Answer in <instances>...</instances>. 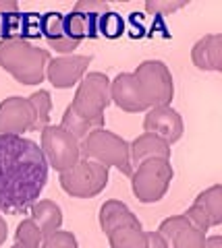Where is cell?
<instances>
[{
    "label": "cell",
    "mask_w": 222,
    "mask_h": 248,
    "mask_svg": "<svg viewBox=\"0 0 222 248\" xmlns=\"http://www.w3.org/2000/svg\"><path fill=\"white\" fill-rule=\"evenodd\" d=\"M35 114L27 97H6L0 104V137H23V133L34 130Z\"/></svg>",
    "instance_id": "10"
},
{
    "label": "cell",
    "mask_w": 222,
    "mask_h": 248,
    "mask_svg": "<svg viewBox=\"0 0 222 248\" xmlns=\"http://www.w3.org/2000/svg\"><path fill=\"white\" fill-rule=\"evenodd\" d=\"M129 151H131V166L133 168L139 166L145 159H154V157L171 159V153H172L171 145L150 133H143L137 137L133 143H129Z\"/></svg>",
    "instance_id": "17"
},
{
    "label": "cell",
    "mask_w": 222,
    "mask_h": 248,
    "mask_svg": "<svg viewBox=\"0 0 222 248\" xmlns=\"http://www.w3.org/2000/svg\"><path fill=\"white\" fill-rule=\"evenodd\" d=\"M127 31V25L119 13L108 11L100 17V25H98V35L108 37V40H119V37Z\"/></svg>",
    "instance_id": "21"
},
{
    "label": "cell",
    "mask_w": 222,
    "mask_h": 248,
    "mask_svg": "<svg viewBox=\"0 0 222 248\" xmlns=\"http://www.w3.org/2000/svg\"><path fill=\"white\" fill-rule=\"evenodd\" d=\"M191 60L200 71H222V35L210 33L197 40L191 50Z\"/></svg>",
    "instance_id": "16"
},
{
    "label": "cell",
    "mask_w": 222,
    "mask_h": 248,
    "mask_svg": "<svg viewBox=\"0 0 222 248\" xmlns=\"http://www.w3.org/2000/svg\"><path fill=\"white\" fill-rule=\"evenodd\" d=\"M110 170L91 159H79L73 168L60 172L58 182L67 195L75 199H91L106 188Z\"/></svg>",
    "instance_id": "8"
},
{
    "label": "cell",
    "mask_w": 222,
    "mask_h": 248,
    "mask_svg": "<svg viewBox=\"0 0 222 248\" xmlns=\"http://www.w3.org/2000/svg\"><path fill=\"white\" fill-rule=\"evenodd\" d=\"M6 236H9V226H6V219L0 215V246L6 242Z\"/></svg>",
    "instance_id": "28"
},
{
    "label": "cell",
    "mask_w": 222,
    "mask_h": 248,
    "mask_svg": "<svg viewBox=\"0 0 222 248\" xmlns=\"http://www.w3.org/2000/svg\"><path fill=\"white\" fill-rule=\"evenodd\" d=\"M75 13H79V17L83 19V25H85V40H96L98 35V25H100V17L104 13L110 11L108 2H102V0H81L73 6Z\"/></svg>",
    "instance_id": "19"
},
{
    "label": "cell",
    "mask_w": 222,
    "mask_h": 248,
    "mask_svg": "<svg viewBox=\"0 0 222 248\" xmlns=\"http://www.w3.org/2000/svg\"><path fill=\"white\" fill-rule=\"evenodd\" d=\"M48 182L40 145L25 137H0V211H29Z\"/></svg>",
    "instance_id": "1"
},
{
    "label": "cell",
    "mask_w": 222,
    "mask_h": 248,
    "mask_svg": "<svg viewBox=\"0 0 222 248\" xmlns=\"http://www.w3.org/2000/svg\"><path fill=\"white\" fill-rule=\"evenodd\" d=\"M40 248H79V244H77V238H75L73 232L58 230V232H54V234L46 236L42 240Z\"/></svg>",
    "instance_id": "24"
},
{
    "label": "cell",
    "mask_w": 222,
    "mask_h": 248,
    "mask_svg": "<svg viewBox=\"0 0 222 248\" xmlns=\"http://www.w3.org/2000/svg\"><path fill=\"white\" fill-rule=\"evenodd\" d=\"M32 102L34 108V114H35V122H34V133H42V130L48 126V120H50V112H52V95L46 89H40L32 93L27 97Z\"/></svg>",
    "instance_id": "20"
},
{
    "label": "cell",
    "mask_w": 222,
    "mask_h": 248,
    "mask_svg": "<svg viewBox=\"0 0 222 248\" xmlns=\"http://www.w3.org/2000/svg\"><path fill=\"white\" fill-rule=\"evenodd\" d=\"M42 37V15L23 13L21 15V40H40Z\"/></svg>",
    "instance_id": "23"
},
{
    "label": "cell",
    "mask_w": 222,
    "mask_h": 248,
    "mask_svg": "<svg viewBox=\"0 0 222 248\" xmlns=\"http://www.w3.org/2000/svg\"><path fill=\"white\" fill-rule=\"evenodd\" d=\"M143 130L150 135H154L158 139H162L172 147V143H177L183 137V118L181 114L174 110L172 106H158L148 110L143 118Z\"/></svg>",
    "instance_id": "14"
},
{
    "label": "cell",
    "mask_w": 222,
    "mask_h": 248,
    "mask_svg": "<svg viewBox=\"0 0 222 248\" xmlns=\"http://www.w3.org/2000/svg\"><path fill=\"white\" fill-rule=\"evenodd\" d=\"M50 58L48 50L25 40H0V66L21 85H40Z\"/></svg>",
    "instance_id": "4"
},
{
    "label": "cell",
    "mask_w": 222,
    "mask_h": 248,
    "mask_svg": "<svg viewBox=\"0 0 222 248\" xmlns=\"http://www.w3.org/2000/svg\"><path fill=\"white\" fill-rule=\"evenodd\" d=\"M91 60L94 58L83 56V54H67V56L50 58L48 66H46V79L56 89H71L73 85H79V81L87 75Z\"/></svg>",
    "instance_id": "11"
},
{
    "label": "cell",
    "mask_w": 222,
    "mask_h": 248,
    "mask_svg": "<svg viewBox=\"0 0 222 248\" xmlns=\"http://www.w3.org/2000/svg\"><path fill=\"white\" fill-rule=\"evenodd\" d=\"M129 21H131V25H133V29H131V33H129V35H131V37H143L145 35V29H143L141 23H137V13H133Z\"/></svg>",
    "instance_id": "27"
},
{
    "label": "cell",
    "mask_w": 222,
    "mask_h": 248,
    "mask_svg": "<svg viewBox=\"0 0 222 248\" xmlns=\"http://www.w3.org/2000/svg\"><path fill=\"white\" fill-rule=\"evenodd\" d=\"M145 248H168V242L160 236V232H148V244Z\"/></svg>",
    "instance_id": "26"
},
{
    "label": "cell",
    "mask_w": 222,
    "mask_h": 248,
    "mask_svg": "<svg viewBox=\"0 0 222 248\" xmlns=\"http://www.w3.org/2000/svg\"><path fill=\"white\" fill-rule=\"evenodd\" d=\"M15 238H17V244H23L25 248H40L44 240L40 230H37V226L32 219H23L19 223L17 232H15Z\"/></svg>",
    "instance_id": "22"
},
{
    "label": "cell",
    "mask_w": 222,
    "mask_h": 248,
    "mask_svg": "<svg viewBox=\"0 0 222 248\" xmlns=\"http://www.w3.org/2000/svg\"><path fill=\"white\" fill-rule=\"evenodd\" d=\"M81 159L98 161L108 170L117 168L125 176L133 174L129 143L108 128H96L81 139Z\"/></svg>",
    "instance_id": "6"
},
{
    "label": "cell",
    "mask_w": 222,
    "mask_h": 248,
    "mask_svg": "<svg viewBox=\"0 0 222 248\" xmlns=\"http://www.w3.org/2000/svg\"><path fill=\"white\" fill-rule=\"evenodd\" d=\"M110 104V79L104 73H89L79 81L73 102L63 114L60 126L81 141L91 130L104 128V112Z\"/></svg>",
    "instance_id": "3"
},
{
    "label": "cell",
    "mask_w": 222,
    "mask_h": 248,
    "mask_svg": "<svg viewBox=\"0 0 222 248\" xmlns=\"http://www.w3.org/2000/svg\"><path fill=\"white\" fill-rule=\"evenodd\" d=\"M183 6H187V2H183V0H168V2H164V0H148L145 2V13L154 15V17H166V15H171L174 11L183 9Z\"/></svg>",
    "instance_id": "25"
},
{
    "label": "cell",
    "mask_w": 222,
    "mask_h": 248,
    "mask_svg": "<svg viewBox=\"0 0 222 248\" xmlns=\"http://www.w3.org/2000/svg\"><path fill=\"white\" fill-rule=\"evenodd\" d=\"M185 215L204 232H208L210 228H218L222 223V186L214 184L200 192Z\"/></svg>",
    "instance_id": "13"
},
{
    "label": "cell",
    "mask_w": 222,
    "mask_h": 248,
    "mask_svg": "<svg viewBox=\"0 0 222 248\" xmlns=\"http://www.w3.org/2000/svg\"><path fill=\"white\" fill-rule=\"evenodd\" d=\"M204 248H222V238L220 236H210L205 238V246Z\"/></svg>",
    "instance_id": "29"
},
{
    "label": "cell",
    "mask_w": 222,
    "mask_h": 248,
    "mask_svg": "<svg viewBox=\"0 0 222 248\" xmlns=\"http://www.w3.org/2000/svg\"><path fill=\"white\" fill-rule=\"evenodd\" d=\"M172 97L174 81L162 60H143L133 73H120L110 81L112 104L129 114L171 106Z\"/></svg>",
    "instance_id": "2"
},
{
    "label": "cell",
    "mask_w": 222,
    "mask_h": 248,
    "mask_svg": "<svg viewBox=\"0 0 222 248\" xmlns=\"http://www.w3.org/2000/svg\"><path fill=\"white\" fill-rule=\"evenodd\" d=\"M160 236H162L168 248H204L205 246V232L200 230L185 213L172 215L160 223Z\"/></svg>",
    "instance_id": "12"
},
{
    "label": "cell",
    "mask_w": 222,
    "mask_h": 248,
    "mask_svg": "<svg viewBox=\"0 0 222 248\" xmlns=\"http://www.w3.org/2000/svg\"><path fill=\"white\" fill-rule=\"evenodd\" d=\"M98 217L110 248H145L148 244V232L141 228L137 215L122 201H106Z\"/></svg>",
    "instance_id": "5"
},
{
    "label": "cell",
    "mask_w": 222,
    "mask_h": 248,
    "mask_svg": "<svg viewBox=\"0 0 222 248\" xmlns=\"http://www.w3.org/2000/svg\"><path fill=\"white\" fill-rule=\"evenodd\" d=\"M42 37L52 50H56L60 56L73 54V50L79 48L77 42H73L67 33L65 21H63V13H46L42 15Z\"/></svg>",
    "instance_id": "15"
},
{
    "label": "cell",
    "mask_w": 222,
    "mask_h": 248,
    "mask_svg": "<svg viewBox=\"0 0 222 248\" xmlns=\"http://www.w3.org/2000/svg\"><path fill=\"white\" fill-rule=\"evenodd\" d=\"M11 248H25V246H23V244H17V242H15V244H13Z\"/></svg>",
    "instance_id": "30"
},
{
    "label": "cell",
    "mask_w": 222,
    "mask_h": 248,
    "mask_svg": "<svg viewBox=\"0 0 222 248\" xmlns=\"http://www.w3.org/2000/svg\"><path fill=\"white\" fill-rule=\"evenodd\" d=\"M29 219H32L37 230H40L42 238L54 234L63 226V209H60L54 201L50 199H40L29 207Z\"/></svg>",
    "instance_id": "18"
},
{
    "label": "cell",
    "mask_w": 222,
    "mask_h": 248,
    "mask_svg": "<svg viewBox=\"0 0 222 248\" xmlns=\"http://www.w3.org/2000/svg\"><path fill=\"white\" fill-rule=\"evenodd\" d=\"M131 188L133 195L139 199V203H158L171 188V182L174 178V170L171 166V159H145L139 166L133 168Z\"/></svg>",
    "instance_id": "7"
},
{
    "label": "cell",
    "mask_w": 222,
    "mask_h": 248,
    "mask_svg": "<svg viewBox=\"0 0 222 248\" xmlns=\"http://www.w3.org/2000/svg\"><path fill=\"white\" fill-rule=\"evenodd\" d=\"M40 149L48 161V168H54L58 174L73 168L81 159V141L60 124H48L42 130Z\"/></svg>",
    "instance_id": "9"
}]
</instances>
